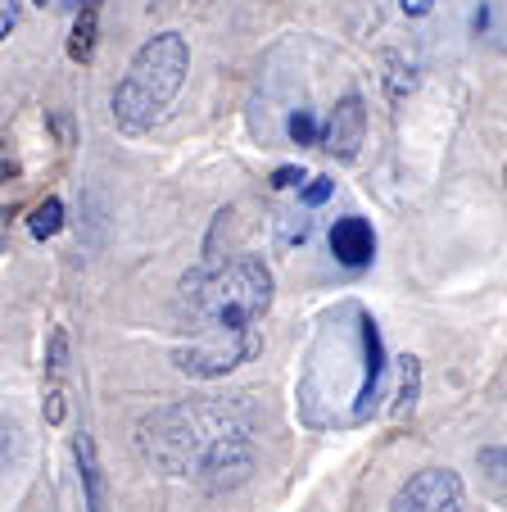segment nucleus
<instances>
[{
	"label": "nucleus",
	"mask_w": 507,
	"mask_h": 512,
	"mask_svg": "<svg viewBox=\"0 0 507 512\" xmlns=\"http://www.w3.org/2000/svg\"><path fill=\"white\" fill-rule=\"evenodd\" d=\"M390 512H467V494L453 467H421L399 485Z\"/></svg>",
	"instance_id": "5"
},
{
	"label": "nucleus",
	"mask_w": 507,
	"mask_h": 512,
	"mask_svg": "<svg viewBox=\"0 0 507 512\" xmlns=\"http://www.w3.org/2000/svg\"><path fill=\"white\" fill-rule=\"evenodd\" d=\"M417 395H421V358L417 354H403L399 358V395H394V408L390 413L399 417H412V408H417Z\"/></svg>",
	"instance_id": "10"
},
{
	"label": "nucleus",
	"mask_w": 507,
	"mask_h": 512,
	"mask_svg": "<svg viewBox=\"0 0 507 512\" xmlns=\"http://www.w3.org/2000/svg\"><path fill=\"white\" fill-rule=\"evenodd\" d=\"M399 10L403 14H426L431 10V0H399Z\"/></svg>",
	"instance_id": "19"
},
{
	"label": "nucleus",
	"mask_w": 507,
	"mask_h": 512,
	"mask_svg": "<svg viewBox=\"0 0 507 512\" xmlns=\"http://www.w3.org/2000/svg\"><path fill=\"white\" fill-rule=\"evenodd\" d=\"M28 232L37 236V241H50V236L64 232V200H59V195H46V200H41L37 209H32Z\"/></svg>",
	"instance_id": "11"
},
{
	"label": "nucleus",
	"mask_w": 507,
	"mask_h": 512,
	"mask_svg": "<svg viewBox=\"0 0 507 512\" xmlns=\"http://www.w3.org/2000/svg\"><path fill=\"white\" fill-rule=\"evenodd\" d=\"M331 191H335V182L331 177H308V186L299 191V200L308 204V209H317V204H326L331 200Z\"/></svg>",
	"instance_id": "14"
},
{
	"label": "nucleus",
	"mask_w": 507,
	"mask_h": 512,
	"mask_svg": "<svg viewBox=\"0 0 507 512\" xmlns=\"http://www.w3.org/2000/svg\"><path fill=\"white\" fill-rule=\"evenodd\" d=\"M331 254L335 263H345V268H367L376 259V232L367 218H335L331 227Z\"/></svg>",
	"instance_id": "7"
},
{
	"label": "nucleus",
	"mask_w": 507,
	"mask_h": 512,
	"mask_svg": "<svg viewBox=\"0 0 507 512\" xmlns=\"http://www.w3.org/2000/svg\"><path fill=\"white\" fill-rule=\"evenodd\" d=\"M186 73H191V46L182 32H154L141 50L132 55L127 73L118 78L109 114L123 136H145L173 109L177 91H182Z\"/></svg>",
	"instance_id": "4"
},
{
	"label": "nucleus",
	"mask_w": 507,
	"mask_h": 512,
	"mask_svg": "<svg viewBox=\"0 0 507 512\" xmlns=\"http://www.w3.org/2000/svg\"><path fill=\"white\" fill-rule=\"evenodd\" d=\"M304 182H308L304 168H295V164H286V168L272 173V191H290V186H304Z\"/></svg>",
	"instance_id": "17"
},
{
	"label": "nucleus",
	"mask_w": 507,
	"mask_h": 512,
	"mask_svg": "<svg viewBox=\"0 0 507 512\" xmlns=\"http://www.w3.org/2000/svg\"><path fill=\"white\" fill-rule=\"evenodd\" d=\"M480 467H485L494 481L507 485V449H480Z\"/></svg>",
	"instance_id": "15"
},
{
	"label": "nucleus",
	"mask_w": 507,
	"mask_h": 512,
	"mask_svg": "<svg viewBox=\"0 0 507 512\" xmlns=\"http://www.w3.org/2000/svg\"><path fill=\"white\" fill-rule=\"evenodd\" d=\"M46 368H50V377H59V372L68 368V331L64 327H55L50 331V349H46Z\"/></svg>",
	"instance_id": "13"
},
{
	"label": "nucleus",
	"mask_w": 507,
	"mask_h": 512,
	"mask_svg": "<svg viewBox=\"0 0 507 512\" xmlns=\"http://www.w3.org/2000/svg\"><path fill=\"white\" fill-rule=\"evenodd\" d=\"M73 458H77V481H82V499H87V512H109L105 499V472H100V454L96 440L87 431L73 435Z\"/></svg>",
	"instance_id": "8"
},
{
	"label": "nucleus",
	"mask_w": 507,
	"mask_h": 512,
	"mask_svg": "<svg viewBox=\"0 0 507 512\" xmlns=\"http://www.w3.org/2000/svg\"><path fill=\"white\" fill-rule=\"evenodd\" d=\"M46 422H64V390H50L46 395Z\"/></svg>",
	"instance_id": "18"
},
{
	"label": "nucleus",
	"mask_w": 507,
	"mask_h": 512,
	"mask_svg": "<svg viewBox=\"0 0 507 512\" xmlns=\"http://www.w3.org/2000/svg\"><path fill=\"white\" fill-rule=\"evenodd\" d=\"M385 381V349L376 318L363 304L345 300L322 318L299 368V417L317 431L363 426L376 413Z\"/></svg>",
	"instance_id": "2"
},
{
	"label": "nucleus",
	"mask_w": 507,
	"mask_h": 512,
	"mask_svg": "<svg viewBox=\"0 0 507 512\" xmlns=\"http://www.w3.org/2000/svg\"><path fill=\"white\" fill-rule=\"evenodd\" d=\"M136 449L163 476L195 481L209 494L236 490L254 472V440L245 417L222 399H182L136 422Z\"/></svg>",
	"instance_id": "3"
},
{
	"label": "nucleus",
	"mask_w": 507,
	"mask_h": 512,
	"mask_svg": "<svg viewBox=\"0 0 507 512\" xmlns=\"http://www.w3.org/2000/svg\"><path fill=\"white\" fill-rule=\"evenodd\" d=\"M37 5H46V0H37Z\"/></svg>",
	"instance_id": "22"
},
{
	"label": "nucleus",
	"mask_w": 507,
	"mask_h": 512,
	"mask_svg": "<svg viewBox=\"0 0 507 512\" xmlns=\"http://www.w3.org/2000/svg\"><path fill=\"white\" fill-rule=\"evenodd\" d=\"M96 41H100V0L82 5L73 14V32H68V59L73 64H91L96 59Z\"/></svg>",
	"instance_id": "9"
},
{
	"label": "nucleus",
	"mask_w": 507,
	"mask_h": 512,
	"mask_svg": "<svg viewBox=\"0 0 507 512\" xmlns=\"http://www.w3.org/2000/svg\"><path fill=\"white\" fill-rule=\"evenodd\" d=\"M272 309V268L259 254L191 268L182 277V340L177 372L218 381L263 349V318Z\"/></svg>",
	"instance_id": "1"
},
{
	"label": "nucleus",
	"mask_w": 507,
	"mask_h": 512,
	"mask_svg": "<svg viewBox=\"0 0 507 512\" xmlns=\"http://www.w3.org/2000/svg\"><path fill=\"white\" fill-rule=\"evenodd\" d=\"M19 14H23V0H0V37L10 41V32L19 28Z\"/></svg>",
	"instance_id": "16"
},
{
	"label": "nucleus",
	"mask_w": 507,
	"mask_h": 512,
	"mask_svg": "<svg viewBox=\"0 0 507 512\" xmlns=\"http://www.w3.org/2000/svg\"><path fill=\"white\" fill-rule=\"evenodd\" d=\"M286 132H290V141H295V145H317V136H322V127L313 123V114H308V109H299V114H290Z\"/></svg>",
	"instance_id": "12"
},
{
	"label": "nucleus",
	"mask_w": 507,
	"mask_h": 512,
	"mask_svg": "<svg viewBox=\"0 0 507 512\" xmlns=\"http://www.w3.org/2000/svg\"><path fill=\"white\" fill-rule=\"evenodd\" d=\"M64 5H68V10L77 14V10H82V5H96V0H64Z\"/></svg>",
	"instance_id": "20"
},
{
	"label": "nucleus",
	"mask_w": 507,
	"mask_h": 512,
	"mask_svg": "<svg viewBox=\"0 0 507 512\" xmlns=\"http://www.w3.org/2000/svg\"><path fill=\"white\" fill-rule=\"evenodd\" d=\"M503 182H507V168H503Z\"/></svg>",
	"instance_id": "21"
},
{
	"label": "nucleus",
	"mask_w": 507,
	"mask_h": 512,
	"mask_svg": "<svg viewBox=\"0 0 507 512\" xmlns=\"http://www.w3.org/2000/svg\"><path fill=\"white\" fill-rule=\"evenodd\" d=\"M363 136H367V105H363V96H345L340 105L331 109V114H326L317 145H322L331 159L349 164V159H358V150H363Z\"/></svg>",
	"instance_id": "6"
}]
</instances>
